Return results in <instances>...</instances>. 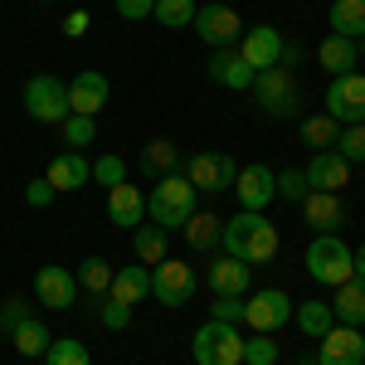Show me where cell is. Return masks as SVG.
I'll list each match as a JSON object with an SVG mask.
<instances>
[{
  "label": "cell",
  "mask_w": 365,
  "mask_h": 365,
  "mask_svg": "<svg viewBox=\"0 0 365 365\" xmlns=\"http://www.w3.org/2000/svg\"><path fill=\"white\" fill-rule=\"evenodd\" d=\"M220 244H225V253L244 258V263H268V258L278 253V229L268 225L258 210H244V215L225 220V229H220Z\"/></svg>",
  "instance_id": "6da1fadb"
},
{
  "label": "cell",
  "mask_w": 365,
  "mask_h": 365,
  "mask_svg": "<svg viewBox=\"0 0 365 365\" xmlns=\"http://www.w3.org/2000/svg\"><path fill=\"white\" fill-rule=\"evenodd\" d=\"M146 215H151V225H161L170 234V229H185V220L195 215V185L185 180V175H161L156 180V190L146 195Z\"/></svg>",
  "instance_id": "7a4b0ae2"
},
{
  "label": "cell",
  "mask_w": 365,
  "mask_h": 365,
  "mask_svg": "<svg viewBox=\"0 0 365 365\" xmlns=\"http://www.w3.org/2000/svg\"><path fill=\"white\" fill-rule=\"evenodd\" d=\"M249 93H253V103H258V113H263V117H278V122L297 117V108H302V98H297V78H292V68H282V63L258 68Z\"/></svg>",
  "instance_id": "3957f363"
},
{
  "label": "cell",
  "mask_w": 365,
  "mask_h": 365,
  "mask_svg": "<svg viewBox=\"0 0 365 365\" xmlns=\"http://www.w3.org/2000/svg\"><path fill=\"white\" fill-rule=\"evenodd\" d=\"M190 356L195 365H244V336H239V327L210 317L190 341Z\"/></svg>",
  "instance_id": "277c9868"
},
{
  "label": "cell",
  "mask_w": 365,
  "mask_h": 365,
  "mask_svg": "<svg viewBox=\"0 0 365 365\" xmlns=\"http://www.w3.org/2000/svg\"><path fill=\"white\" fill-rule=\"evenodd\" d=\"M302 263H307V278L327 282V287H341L346 278H356V273H351V249L341 244L336 234H317L307 244V258H302Z\"/></svg>",
  "instance_id": "5b68a950"
},
{
  "label": "cell",
  "mask_w": 365,
  "mask_h": 365,
  "mask_svg": "<svg viewBox=\"0 0 365 365\" xmlns=\"http://www.w3.org/2000/svg\"><path fill=\"white\" fill-rule=\"evenodd\" d=\"M25 113L44 127H58L68 117V83L54 78V73H34L25 83Z\"/></svg>",
  "instance_id": "8992f818"
},
{
  "label": "cell",
  "mask_w": 365,
  "mask_h": 365,
  "mask_svg": "<svg viewBox=\"0 0 365 365\" xmlns=\"http://www.w3.org/2000/svg\"><path fill=\"white\" fill-rule=\"evenodd\" d=\"M195 34L210 44V49H234L239 34H244V20H239L234 5L210 0V5H200V10H195Z\"/></svg>",
  "instance_id": "52a82bcc"
},
{
  "label": "cell",
  "mask_w": 365,
  "mask_h": 365,
  "mask_svg": "<svg viewBox=\"0 0 365 365\" xmlns=\"http://www.w3.org/2000/svg\"><path fill=\"white\" fill-rule=\"evenodd\" d=\"M234 175H239V166H234V156H225V151H200V156H190V166H185V180L195 185L200 195L234 190Z\"/></svg>",
  "instance_id": "ba28073f"
},
{
  "label": "cell",
  "mask_w": 365,
  "mask_h": 365,
  "mask_svg": "<svg viewBox=\"0 0 365 365\" xmlns=\"http://www.w3.org/2000/svg\"><path fill=\"white\" fill-rule=\"evenodd\" d=\"M151 297L161 307H185L195 297V268L190 263H175V258H161L156 273H151Z\"/></svg>",
  "instance_id": "9c48e42d"
},
{
  "label": "cell",
  "mask_w": 365,
  "mask_h": 365,
  "mask_svg": "<svg viewBox=\"0 0 365 365\" xmlns=\"http://www.w3.org/2000/svg\"><path fill=\"white\" fill-rule=\"evenodd\" d=\"M327 117L341 122V127H356L365 122V78L361 73H341L327 88Z\"/></svg>",
  "instance_id": "30bf717a"
},
{
  "label": "cell",
  "mask_w": 365,
  "mask_h": 365,
  "mask_svg": "<svg viewBox=\"0 0 365 365\" xmlns=\"http://www.w3.org/2000/svg\"><path fill=\"white\" fill-rule=\"evenodd\" d=\"M244 322H249L253 331H278V327L292 322V297L282 287H263V292H253L249 302H244Z\"/></svg>",
  "instance_id": "8fae6325"
},
{
  "label": "cell",
  "mask_w": 365,
  "mask_h": 365,
  "mask_svg": "<svg viewBox=\"0 0 365 365\" xmlns=\"http://www.w3.org/2000/svg\"><path fill=\"white\" fill-rule=\"evenodd\" d=\"M34 297L49 312H68L78 302V278H73L63 263H44V268L34 273Z\"/></svg>",
  "instance_id": "7c38bea8"
},
{
  "label": "cell",
  "mask_w": 365,
  "mask_h": 365,
  "mask_svg": "<svg viewBox=\"0 0 365 365\" xmlns=\"http://www.w3.org/2000/svg\"><path fill=\"white\" fill-rule=\"evenodd\" d=\"M234 195H239L244 210H263L268 200L278 195V175H273V166H263V161L239 166V175H234Z\"/></svg>",
  "instance_id": "4fadbf2b"
},
{
  "label": "cell",
  "mask_w": 365,
  "mask_h": 365,
  "mask_svg": "<svg viewBox=\"0 0 365 365\" xmlns=\"http://www.w3.org/2000/svg\"><path fill=\"white\" fill-rule=\"evenodd\" d=\"M365 361V336L361 327H331L322 336V351H317V365H361Z\"/></svg>",
  "instance_id": "5bb4252c"
},
{
  "label": "cell",
  "mask_w": 365,
  "mask_h": 365,
  "mask_svg": "<svg viewBox=\"0 0 365 365\" xmlns=\"http://www.w3.org/2000/svg\"><path fill=\"white\" fill-rule=\"evenodd\" d=\"M234 49H239V54H244V63L258 73V68H273V63L282 58V34L273 25H253V29H244V34H239V44H234Z\"/></svg>",
  "instance_id": "9a60e30c"
},
{
  "label": "cell",
  "mask_w": 365,
  "mask_h": 365,
  "mask_svg": "<svg viewBox=\"0 0 365 365\" xmlns=\"http://www.w3.org/2000/svg\"><path fill=\"white\" fill-rule=\"evenodd\" d=\"M108 73H98V68H83L73 83H68V113H83V117H98L108 108Z\"/></svg>",
  "instance_id": "2e32d148"
},
{
  "label": "cell",
  "mask_w": 365,
  "mask_h": 365,
  "mask_svg": "<svg viewBox=\"0 0 365 365\" xmlns=\"http://www.w3.org/2000/svg\"><path fill=\"white\" fill-rule=\"evenodd\" d=\"M249 282H253V263L234 258V253H220V258L210 263V292H215V297H244Z\"/></svg>",
  "instance_id": "e0dca14e"
},
{
  "label": "cell",
  "mask_w": 365,
  "mask_h": 365,
  "mask_svg": "<svg viewBox=\"0 0 365 365\" xmlns=\"http://www.w3.org/2000/svg\"><path fill=\"white\" fill-rule=\"evenodd\" d=\"M205 73H210V83L229 88V93L253 88V68L244 63V54H239V49H215V54L205 58Z\"/></svg>",
  "instance_id": "ac0fdd59"
},
{
  "label": "cell",
  "mask_w": 365,
  "mask_h": 365,
  "mask_svg": "<svg viewBox=\"0 0 365 365\" xmlns=\"http://www.w3.org/2000/svg\"><path fill=\"white\" fill-rule=\"evenodd\" d=\"M302 175H307L312 190H327V195H341V190L351 185V166L341 161L336 151H317L312 166H302Z\"/></svg>",
  "instance_id": "d6986e66"
},
{
  "label": "cell",
  "mask_w": 365,
  "mask_h": 365,
  "mask_svg": "<svg viewBox=\"0 0 365 365\" xmlns=\"http://www.w3.org/2000/svg\"><path fill=\"white\" fill-rule=\"evenodd\" d=\"M302 215H307V225L317 229V234H336L351 215H346V205H341V195H327V190H307L302 195Z\"/></svg>",
  "instance_id": "ffe728a7"
},
{
  "label": "cell",
  "mask_w": 365,
  "mask_h": 365,
  "mask_svg": "<svg viewBox=\"0 0 365 365\" xmlns=\"http://www.w3.org/2000/svg\"><path fill=\"white\" fill-rule=\"evenodd\" d=\"M44 180L54 185L58 195L63 190H83L88 180H93V166L83 161V151H58L54 161H49V170H44Z\"/></svg>",
  "instance_id": "44dd1931"
},
{
  "label": "cell",
  "mask_w": 365,
  "mask_h": 365,
  "mask_svg": "<svg viewBox=\"0 0 365 365\" xmlns=\"http://www.w3.org/2000/svg\"><path fill=\"white\" fill-rule=\"evenodd\" d=\"M108 220H113L117 229H137L141 220H146V195H141L137 185H113L108 190Z\"/></svg>",
  "instance_id": "7402d4cb"
},
{
  "label": "cell",
  "mask_w": 365,
  "mask_h": 365,
  "mask_svg": "<svg viewBox=\"0 0 365 365\" xmlns=\"http://www.w3.org/2000/svg\"><path fill=\"white\" fill-rule=\"evenodd\" d=\"M108 297L127 302V307L146 302V297H151V268H146V263H127V268H117V273H113V287H108Z\"/></svg>",
  "instance_id": "603a6c76"
},
{
  "label": "cell",
  "mask_w": 365,
  "mask_h": 365,
  "mask_svg": "<svg viewBox=\"0 0 365 365\" xmlns=\"http://www.w3.org/2000/svg\"><path fill=\"white\" fill-rule=\"evenodd\" d=\"M317 63H322L331 78H341V73H351V68L361 63V49H356V39H346V34H327L322 49H317Z\"/></svg>",
  "instance_id": "cb8c5ba5"
},
{
  "label": "cell",
  "mask_w": 365,
  "mask_h": 365,
  "mask_svg": "<svg viewBox=\"0 0 365 365\" xmlns=\"http://www.w3.org/2000/svg\"><path fill=\"white\" fill-rule=\"evenodd\" d=\"M331 317L341 327H361L365 322V278H346L331 297Z\"/></svg>",
  "instance_id": "d4e9b609"
},
{
  "label": "cell",
  "mask_w": 365,
  "mask_h": 365,
  "mask_svg": "<svg viewBox=\"0 0 365 365\" xmlns=\"http://www.w3.org/2000/svg\"><path fill=\"white\" fill-rule=\"evenodd\" d=\"M220 229H225V220H220V215L195 210V215L185 220V229H180V234H185V244H190L195 253H210L215 244H220Z\"/></svg>",
  "instance_id": "484cf974"
},
{
  "label": "cell",
  "mask_w": 365,
  "mask_h": 365,
  "mask_svg": "<svg viewBox=\"0 0 365 365\" xmlns=\"http://www.w3.org/2000/svg\"><path fill=\"white\" fill-rule=\"evenodd\" d=\"M331 34H346V39H361L365 34V0H331Z\"/></svg>",
  "instance_id": "4316f807"
},
{
  "label": "cell",
  "mask_w": 365,
  "mask_h": 365,
  "mask_svg": "<svg viewBox=\"0 0 365 365\" xmlns=\"http://www.w3.org/2000/svg\"><path fill=\"white\" fill-rule=\"evenodd\" d=\"M175 166H180V151H175V141L156 137V141H146V146H141V170H146V175H156V180H161V175H170Z\"/></svg>",
  "instance_id": "83f0119b"
},
{
  "label": "cell",
  "mask_w": 365,
  "mask_h": 365,
  "mask_svg": "<svg viewBox=\"0 0 365 365\" xmlns=\"http://www.w3.org/2000/svg\"><path fill=\"white\" fill-rule=\"evenodd\" d=\"M292 322H297V327H302L312 341H322L327 331H331V327H336V317H331V302H297V307H292Z\"/></svg>",
  "instance_id": "f1b7e54d"
},
{
  "label": "cell",
  "mask_w": 365,
  "mask_h": 365,
  "mask_svg": "<svg viewBox=\"0 0 365 365\" xmlns=\"http://www.w3.org/2000/svg\"><path fill=\"white\" fill-rule=\"evenodd\" d=\"M132 249H137L141 263H161V258H170V239H166V229L161 225H137L132 229Z\"/></svg>",
  "instance_id": "f546056e"
},
{
  "label": "cell",
  "mask_w": 365,
  "mask_h": 365,
  "mask_svg": "<svg viewBox=\"0 0 365 365\" xmlns=\"http://www.w3.org/2000/svg\"><path fill=\"white\" fill-rule=\"evenodd\" d=\"M10 341H15V351H20V356H44L54 336H49V327H44L39 317H29V322H20V327L10 331Z\"/></svg>",
  "instance_id": "4dcf8cb0"
},
{
  "label": "cell",
  "mask_w": 365,
  "mask_h": 365,
  "mask_svg": "<svg viewBox=\"0 0 365 365\" xmlns=\"http://www.w3.org/2000/svg\"><path fill=\"white\" fill-rule=\"evenodd\" d=\"M78 287H83L88 297H108V287H113V263H108V258H83V263H78Z\"/></svg>",
  "instance_id": "1f68e13d"
},
{
  "label": "cell",
  "mask_w": 365,
  "mask_h": 365,
  "mask_svg": "<svg viewBox=\"0 0 365 365\" xmlns=\"http://www.w3.org/2000/svg\"><path fill=\"white\" fill-rule=\"evenodd\" d=\"M151 15L166 29H185V25H195V0H156Z\"/></svg>",
  "instance_id": "d6a6232c"
},
{
  "label": "cell",
  "mask_w": 365,
  "mask_h": 365,
  "mask_svg": "<svg viewBox=\"0 0 365 365\" xmlns=\"http://www.w3.org/2000/svg\"><path fill=\"white\" fill-rule=\"evenodd\" d=\"M58 127H63V146H68V151H83V146H93V137H98V122L83 117V113H68Z\"/></svg>",
  "instance_id": "836d02e7"
},
{
  "label": "cell",
  "mask_w": 365,
  "mask_h": 365,
  "mask_svg": "<svg viewBox=\"0 0 365 365\" xmlns=\"http://www.w3.org/2000/svg\"><path fill=\"white\" fill-rule=\"evenodd\" d=\"M336 132H341V122H331L327 113L322 117H302V141L317 146V151H331V146H336Z\"/></svg>",
  "instance_id": "e575fe53"
},
{
  "label": "cell",
  "mask_w": 365,
  "mask_h": 365,
  "mask_svg": "<svg viewBox=\"0 0 365 365\" xmlns=\"http://www.w3.org/2000/svg\"><path fill=\"white\" fill-rule=\"evenodd\" d=\"M44 365H93L83 341L63 336V341H49V351H44Z\"/></svg>",
  "instance_id": "d590c367"
},
{
  "label": "cell",
  "mask_w": 365,
  "mask_h": 365,
  "mask_svg": "<svg viewBox=\"0 0 365 365\" xmlns=\"http://www.w3.org/2000/svg\"><path fill=\"white\" fill-rule=\"evenodd\" d=\"M331 151H336L346 166L365 161V122H356V127H341V132H336V146H331Z\"/></svg>",
  "instance_id": "8d00e7d4"
},
{
  "label": "cell",
  "mask_w": 365,
  "mask_h": 365,
  "mask_svg": "<svg viewBox=\"0 0 365 365\" xmlns=\"http://www.w3.org/2000/svg\"><path fill=\"white\" fill-rule=\"evenodd\" d=\"M278 361V341H273V331H253V336H244V365H273Z\"/></svg>",
  "instance_id": "74e56055"
},
{
  "label": "cell",
  "mask_w": 365,
  "mask_h": 365,
  "mask_svg": "<svg viewBox=\"0 0 365 365\" xmlns=\"http://www.w3.org/2000/svg\"><path fill=\"white\" fill-rule=\"evenodd\" d=\"M93 180L108 185V190L122 185V180H127V161H122V156H103V161H93Z\"/></svg>",
  "instance_id": "f35d334b"
},
{
  "label": "cell",
  "mask_w": 365,
  "mask_h": 365,
  "mask_svg": "<svg viewBox=\"0 0 365 365\" xmlns=\"http://www.w3.org/2000/svg\"><path fill=\"white\" fill-rule=\"evenodd\" d=\"M29 317H34V307H29L25 297H5V302H0V331H15Z\"/></svg>",
  "instance_id": "ab89813d"
},
{
  "label": "cell",
  "mask_w": 365,
  "mask_h": 365,
  "mask_svg": "<svg viewBox=\"0 0 365 365\" xmlns=\"http://www.w3.org/2000/svg\"><path fill=\"white\" fill-rule=\"evenodd\" d=\"M98 322H103L108 331H122V327L132 322V307H127V302H117V297H103V307H98Z\"/></svg>",
  "instance_id": "60d3db41"
},
{
  "label": "cell",
  "mask_w": 365,
  "mask_h": 365,
  "mask_svg": "<svg viewBox=\"0 0 365 365\" xmlns=\"http://www.w3.org/2000/svg\"><path fill=\"white\" fill-rule=\"evenodd\" d=\"M312 185H307V175H302V170L292 166V170H278V195L282 200H297V205H302V195H307Z\"/></svg>",
  "instance_id": "b9f144b4"
},
{
  "label": "cell",
  "mask_w": 365,
  "mask_h": 365,
  "mask_svg": "<svg viewBox=\"0 0 365 365\" xmlns=\"http://www.w3.org/2000/svg\"><path fill=\"white\" fill-rule=\"evenodd\" d=\"M54 195H58V190L44 180V175H34V180L25 185V205H29V210H49V205H54Z\"/></svg>",
  "instance_id": "7bdbcfd3"
},
{
  "label": "cell",
  "mask_w": 365,
  "mask_h": 365,
  "mask_svg": "<svg viewBox=\"0 0 365 365\" xmlns=\"http://www.w3.org/2000/svg\"><path fill=\"white\" fill-rule=\"evenodd\" d=\"M210 317L239 327V322H244V297H215V302H210Z\"/></svg>",
  "instance_id": "ee69618b"
},
{
  "label": "cell",
  "mask_w": 365,
  "mask_h": 365,
  "mask_svg": "<svg viewBox=\"0 0 365 365\" xmlns=\"http://www.w3.org/2000/svg\"><path fill=\"white\" fill-rule=\"evenodd\" d=\"M151 5H156V0H117V15H122V20H146Z\"/></svg>",
  "instance_id": "f6af8a7d"
},
{
  "label": "cell",
  "mask_w": 365,
  "mask_h": 365,
  "mask_svg": "<svg viewBox=\"0 0 365 365\" xmlns=\"http://www.w3.org/2000/svg\"><path fill=\"white\" fill-rule=\"evenodd\" d=\"M63 34H68V39H83L88 34V10H73V15L63 20Z\"/></svg>",
  "instance_id": "bcb514c9"
},
{
  "label": "cell",
  "mask_w": 365,
  "mask_h": 365,
  "mask_svg": "<svg viewBox=\"0 0 365 365\" xmlns=\"http://www.w3.org/2000/svg\"><path fill=\"white\" fill-rule=\"evenodd\" d=\"M351 273H356V278H365V244L351 253Z\"/></svg>",
  "instance_id": "7dc6e473"
},
{
  "label": "cell",
  "mask_w": 365,
  "mask_h": 365,
  "mask_svg": "<svg viewBox=\"0 0 365 365\" xmlns=\"http://www.w3.org/2000/svg\"><path fill=\"white\" fill-rule=\"evenodd\" d=\"M356 49H361V58H365V34H361V39H356Z\"/></svg>",
  "instance_id": "c3c4849f"
},
{
  "label": "cell",
  "mask_w": 365,
  "mask_h": 365,
  "mask_svg": "<svg viewBox=\"0 0 365 365\" xmlns=\"http://www.w3.org/2000/svg\"><path fill=\"white\" fill-rule=\"evenodd\" d=\"M39 5H54V0H39Z\"/></svg>",
  "instance_id": "681fc988"
},
{
  "label": "cell",
  "mask_w": 365,
  "mask_h": 365,
  "mask_svg": "<svg viewBox=\"0 0 365 365\" xmlns=\"http://www.w3.org/2000/svg\"><path fill=\"white\" fill-rule=\"evenodd\" d=\"M302 365H317V361H302Z\"/></svg>",
  "instance_id": "f907efd6"
},
{
  "label": "cell",
  "mask_w": 365,
  "mask_h": 365,
  "mask_svg": "<svg viewBox=\"0 0 365 365\" xmlns=\"http://www.w3.org/2000/svg\"><path fill=\"white\" fill-rule=\"evenodd\" d=\"M361 365H365V361H361Z\"/></svg>",
  "instance_id": "816d5d0a"
}]
</instances>
